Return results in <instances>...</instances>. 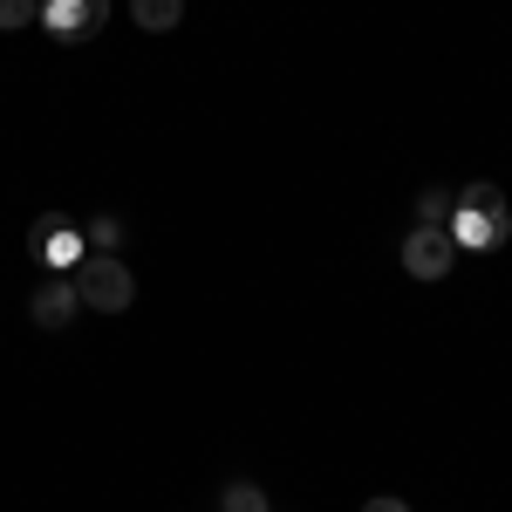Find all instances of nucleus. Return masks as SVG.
I'll list each match as a JSON object with an SVG mask.
<instances>
[{"instance_id":"1a4fd4ad","label":"nucleus","mask_w":512,"mask_h":512,"mask_svg":"<svg viewBox=\"0 0 512 512\" xmlns=\"http://www.w3.org/2000/svg\"><path fill=\"white\" fill-rule=\"evenodd\" d=\"M219 512H274V506H267V492H260L253 478H233V485L219 492Z\"/></svg>"},{"instance_id":"9b49d317","label":"nucleus","mask_w":512,"mask_h":512,"mask_svg":"<svg viewBox=\"0 0 512 512\" xmlns=\"http://www.w3.org/2000/svg\"><path fill=\"white\" fill-rule=\"evenodd\" d=\"M41 0H0V28H35Z\"/></svg>"},{"instance_id":"7ed1b4c3","label":"nucleus","mask_w":512,"mask_h":512,"mask_svg":"<svg viewBox=\"0 0 512 512\" xmlns=\"http://www.w3.org/2000/svg\"><path fill=\"white\" fill-rule=\"evenodd\" d=\"M28 253H35L48 274H76L82 253H89L82 246V219L76 212H41L35 226H28Z\"/></svg>"},{"instance_id":"0eeeda50","label":"nucleus","mask_w":512,"mask_h":512,"mask_svg":"<svg viewBox=\"0 0 512 512\" xmlns=\"http://www.w3.org/2000/svg\"><path fill=\"white\" fill-rule=\"evenodd\" d=\"M130 21H137L144 35H171V28L185 21V0H130Z\"/></svg>"},{"instance_id":"f03ea898","label":"nucleus","mask_w":512,"mask_h":512,"mask_svg":"<svg viewBox=\"0 0 512 512\" xmlns=\"http://www.w3.org/2000/svg\"><path fill=\"white\" fill-rule=\"evenodd\" d=\"M76 294H82V308H96V315H123L137 301V280H130V267H123L117 253H82Z\"/></svg>"},{"instance_id":"20e7f679","label":"nucleus","mask_w":512,"mask_h":512,"mask_svg":"<svg viewBox=\"0 0 512 512\" xmlns=\"http://www.w3.org/2000/svg\"><path fill=\"white\" fill-rule=\"evenodd\" d=\"M403 267L417 280H444L451 267H458V239H451V226H410V239H403Z\"/></svg>"},{"instance_id":"9d476101","label":"nucleus","mask_w":512,"mask_h":512,"mask_svg":"<svg viewBox=\"0 0 512 512\" xmlns=\"http://www.w3.org/2000/svg\"><path fill=\"white\" fill-rule=\"evenodd\" d=\"M451 205H458V198H451V192H437V185H431V192L417 198V226H451Z\"/></svg>"},{"instance_id":"39448f33","label":"nucleus","mask_w":512,"mask_h":512,"mask_svg":"<svg viewBox=\"0 0 512 512\" xmlns=\"http://www.w3.org/2000/svg\"><path fill=\"white\" fill-rule=\"evenodd\" d=\"M103 14H110V0H41V28L55 41H89L103 28Z\"/></svg>"},{"instance_id":"f257e3e1","label":"nucleus","mask_w":512,"mask_h":512,"mask_svg":"<svg viewBox=\"0 0 512 512\" xmlns=\"http://www.w3.org/2000/svg\"><path fill=\"white\" fill-rule=\"evenodd\" d=\"M451 239H458V253H465V246H472V253L506 246V239H512L506 192H499V185H465L458 205H451Z\"/></svg>"},{"instance_id":"f8f14e48","label":"nucleus","mask_w":512,"mask_h":512,"mask_svg":"<svg viewBox=\"0 0 512 512\" xmlns=\"http://www.w3.org/2000/svg\"><path fill=\"white\" fill-rule=\"evenodd\" d=\"M362 512H410V506H403V499H369Z\"/></svg>"},{"instance_id":"423d86ee","label":"nucleus","mask_w":512,"mask_h":512,"mask_svg":"<svg viewBox=\"0 0 512 512\" xmlns=\"http://www.w3.org/2000/svg\"><path fill=\"white\" fill-rule=\"evenodd\" d=\"M28 315H35L41 328H69V321L82 315V294H76V274H55V280H48V287H41V294H35V308H28Z\"/></svg>"},{"instance_id":"6e6552de","label":"nucleus","mask_w":512,"mask_h":512,"mask_svg":"<svg viewBox=\"0 0 512 512\" xmlns=\"http://www.w3.org/2000/svg\"><path fill=\"white\" fill-rule=\"evenodd\" d=\"M76 219H82V246H89V253H117L123 246V226L110 212H76Z\"/></svg>"}]
</instances>
